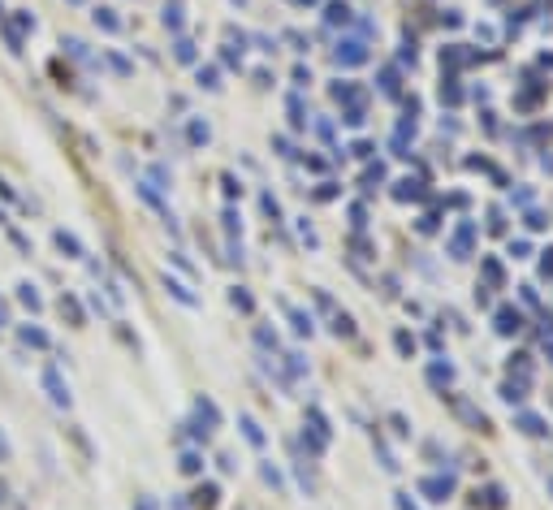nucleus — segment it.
<instances>
[{
    "label": "nucleus",
    "instance_id": "f257e3e1",
    "mask_svg": "<svg viewBox=\"0 0 553 510\" xmlns=\"http://www.w3.org/2000/svg\"><path fill=\"white\" fill-rule=\"evenodd\" d=\"M39 385H43V393H48V402H52V406H61V411H65V406L74 402V393H70V385L61 381V372H57V368H43V372H39Z\"/></svg>",
    "mask_w": 553,
    "mask_h": 510
},
{
    "label": "nucleus",
    "instance_id": "f03ea898",
    "mask_svg": "<svg viewBox=\"0 0 553 510\" xmlns=\"http://www.w3.org/2000/svg\"><path fill=\"white\" fill-rule=\"evenodd\" d=\"M52 242H57V251H61L65 259H83V255H87V246L78 242V234H70V229H57Z\"/></svg>",
    "mask_w": 553,
    "mask_h": 510
},
{
    "label": "nucleus",
    "instance_id": "7ed1b4c3",
    "mask_svg": "<svg viewBox=\"0 0 553 510\" xmlns=\"http://www.w3.org/2000/svg\"><path fill=\"white\" fill-rule=\"evenodd\" d=\"M57 307H61V316L70 320L74 328H83V324H87V311H83V303H78L74 294H61V299H57Z\"/></svg>",
    "mask_w": 553,
    "mask_h": 510
},
{
    "label": "nucleus",
    "instance_id": "20e7f679",
    "mask_svg": "<svg viewBox=\"0 0 553 510\" xmlns=\"http://www.w3.org/2000/svg\"><path fill=\"white\" fill-rule=\"evenodd\" d=\"M18 337H22V346H35V351H48V346H52V337H48L39 324H18Z\"/></svg>",
    "mask_w": 553,
    "mask_h": 510
},
{
    "label": "nucleus",
    "instance_id": "39448f33",
    "mask_svg": "<svg viewBox=\"0 0 553 510\" xmlns=\"http://www.w3.org/2000/svg\"><path fill=\"white\" fill-rule=\"evenodd\" d=\"M194 415H199V429H208V433L221 424V411H217L212 398H199V402H194Z\"/></svg>",
    "mask_w": 553,
    "mask_h": 510
},
{
    "label": "nucleus",
    "instance_id": "423d86ee",
    "mask_svg": "<svg viewBox=\"0 0 553 510\" xmlns=\"http://www.w3.org/2000/svg\"><path fill=\"white\" fill-rule=\"evenodd\" d=\"M337 61H341V65H363V61H368V48L354 43V39H346V43L337 48Z\"/></svg>",
    "mask_w": 553,
    "mask_h": 510
},
{
    "label": "nucleus",
    "instance_id": "0eeeda50",
    "mask_svg": "<svg viewBox=\"0 0 553 510\" xmlns=\"http://www.w3.org/2000/svg\"><path fill=\"white\" fill-rule=\"evenodd\" d=\"M91 18H95V26H100V30H108V35H117V30H121V18H117V9H108V5H100V9L91 13Z\"/></svg>",
    "mask_w": 553,
    "mask_h": 510
},
{
    "label": "nucleus",
    "instance_id": "6e6552de",
    "mask_svg": "<svg viewBox=\"0 0 553 510\" xmlns=\"http://www.w3.org/2000/svg\"><path fill=\"white\" fill-rule=\"evenodd\" d=\"M419 489H424V493H428L432 502H445L450 493H454V480H450V475H445V480H424V484H419Z\"/></svg>",
    "mask_w": 553,
    "mask_h": 510
},
{
    "label": "nucleus",
    "instance_id": "1a4fd4ad",
    "mask_svg": "<svg viewBox=\"0 0 553 510\" xmlns=\"http://www.w3.org/2000/svg\"><path fill=\"white\" fill-rule=\"evenodd\" d=\"M238 429H242V437H247L251 446H264V429L255 424V415H238Z\"/></svg>",
    "mask_w": 553,
    "mask_h": 510
},
{
    "label": "nucleus",
    "instance_id": "9d476101",
    "mask_svg": "<svg viewBox=\"0 0 553 510\" xmlns=\"http://www.w3.org/2000/svg\"><path fill=\"white\" fill-rule=\"evenodd\" d=\"M18 303H22V307H30V311H43V299H39V290L30 286V282H22V286H18Z\"/></svg>",
    "mask_w": 553,
    "mask_h": 510
},
{
    "label": "nucleus",
    "instance_id": "9b49d317",
    "mask_svg": "<svg viewBox=\"0 0 553 510\" xmlns=\"http://www.w3.org/2000/svg\"><path fill=\"white\" fill-rule=\"evenodd\" d=\"M217 498H221V489H217V484H199V489H194V506H199V510H212V506H217Z\"/></svg>",
    "mask_w": 553,
    "mask_h": 510
},
{
    "label": "nucleus",
    "instance_id": "f8f14e48",
    "mask_svg": "<svg viewBox=\"0 0 553 510\" xmlns=\"http://www.w3.org/2000/svg\"><path fill=\"white\" fill-rule=\"evenodd\" d=\"M165 290L173 294L177 303H186V307H194V303H199V299H194V294H190V286H182V282H173V277H165Z\"/></svg>",
    "mask_w": 553,
    "mask_h": 510
},
{
    "label": "nucleus",
    "instance_id": "ddd939ff",
    "mask_svg": "<svg viewBox=\"0 0 553 510\" xmlns=\"http://www.w3.org/2000/svg\"><path fill=\"white\" fill-rule=\"evenodd\" d=\"M5 26H9V30H18V35H30V30H35L39 22H35V18H30V13H26V9H18V13H13V22H5Z\"/></svg>",
    "mask_w": 553,
    "mask_h": 510
},
{
    "label": "nucleus",
    "instance_id": "4468645a",
    "mask_svg": "<svg viewBox=\"0 0 553 510\" xmlns=\"http://www.w3.org/2000/svg\"><path fill=\"white\" fill-rule=\"evenodd\" d=\"M428 381H432V385H450V381H454V368H450V364H432V368H428Z\"/></svg>",
    "mask_w": 553,
    "mask_h": 510
},
{
    "label": "nucleus",
    "instance_id": "2eb2a0df",
    "mask_svg": "<svg viewBox=\"0 0 553 510\" xmlns=\"http://www.w3.org/2000/svg\"><path fill=\"white\" fill-rule=\"evenodd\" d=\"M177 467H182L186 475H199V471H203V458L194 454V450H186V454H182V463H177Z\"/></svg>",
    "mask_w": 553,
    "mask_h": 510
},
{
    "label": "nucleus",
    "instance_id": "dca6fc26",
    "mask_svg": "<svg viewBox=\"0 0 553 510\" xmlns=\"http://www.w3.org/2000/svg\"><path fill=\"white\" fill-rule=\"evenodd\" d=\"M230 303H234L238 311H251V307H255V299H251V294L242 290V286H234V290H230Z\"/></svg>",
    "mask_w": 553,
    "mask_h": 510
},
{
    "label": "nucleus",
    "instance_id": "f3484780",
    "mask_svg": "<svg viewBox=\"0 0 553 510\" xmlns=\"http://www.w3.org/2000/svg\"><path fill=\"white\" fill-rule=\"evenodd\" d=\"M497 328H501V333H514V328H519V311H497Z\"/></svg>",
    "mask_w": 553,
    "mask_h": 510
},
{
    "label": "nucleus",
    "instance_id": "a211bd4d",
    "mask_svg": "<svg viewBox=\"0 0 553 510\" xmlns=\"http://www.w3.org/2000/svg\"><path fill=\"white\" fill-rule=\"evenodd\" d=\"M212 139V130H208V121H190V143L199 147V143H208Z\"/></svg>",
    "mask_w": 553,
    "mask_h": 510
},
{
    "label": "nucleus",
    "instance_id": "6ab92c4d",
    "mask_svg": "<svg viewBox=\"0 0 553 510\" xmlns=\"http://www.w3.org/2000/svg\"><path fill=\"white\" fill-rule=\"evenodd\" d=\"M217 78H221V74L212 70V65H199V82H203V87H208V91H217V87H221V82H217Z\"/></svg>",
    "mask_w": 553,
    "mask_h": 510
},
{
    "label": "nucleus",
    "instance_id": "aec40b11",
    "mask_svg": "<svg viewBox=\"0 0 553 510\" xmlns=\"http://www.w3.org/2000/svg\"><path fill=\"white\" fill-rule=\"evenodd\" d=\"M173 57L190 65V61H194V43H190V39H177V48H173Z\"/></svg>",
    "mask_w": 553,
    "mask_h": 510
},
{
    "label": "nucleus",
    "instance_id": "412c9836",
    "mask_svg": "<svg viewBox=\"0 0 553 510\" xmlns=\"http://www.w3.org/2000/svg\"><path fill=\"white\" fill-rule=\"evenodd\" d=\"M467 242H471V225H463V229H459V238H454V255H459V259L467 255Z\"/></svg>",
    "mask_w": 553,
    "mask_h": 510
},
{
    "label": "nucleus",
    "instance_id": "4be33fe9",
    "mask_svg": "<svg viewBox=\"0 0 553 510\" xmlns=\"http://www.w3.org/2000/svg\"><path fill=\"white\" fill-rule=\"evenodd\" d=\"M333 333H337V337H350V333H354V320H350V316H333Z\"/></svg>",
    "mask_w": 553,
    "mask_h": 510
},
{
    "label": "nucleus",
    "instance_id": "5701e85b",
    "mask_svg": "<svg viewBox=\"0 0 553 510\" xmlns=\"http://www.w3.org/2000/svg\"><path fill=\"white\" fill-rule=\"evenodd\" d=\"M324 18H329V22H346V18H350V9L341 5V0H333V5H329V13H324Z\"/></svg>",
    "mask_w": 553,
    "mask_h": 510
},
{
    "label": "nucleus",
    "instance_id": "b1692460",
    "mask_svg": "<svg viewBox=\"0 0 553 510\" xmlns=\"http://www.w3.org/2000/svg\"><path fill=\"white\" fill-rule=\"evenodd\" d=\"M519 429H523V433H532V437H536V433H545V424L536 420V415H519Z\"/></svg>",
    "mask_w": 553,
    "mask_h": 510
},
{
    "label": "nucleus",
    "instance_id": "393cba45",
    "mask_svg": "<svg viewBox=\"0 0 553 510\" xmlns=\"http://www.w3.org/2000/svg\"><path fill=\"white\" fill-rule=\"evenodd\" d=\"M104 61H108V70H112V74H130V61H125V57H117V52H108Z\"/></svg>",
    "mask_w": 553,
    "mask_h": 510
},
{
    "label": "nucleus",
    "instance_id": "a878e982",
    "mask_svg": "<svg viewBox=\"0 0 553 510\" xmlns=\"http://www.w3.org/2000/svg\"><path fill=\"white\" fill-rule=\"evenodd\" d=\"M259 475H264V480H268L272 489H281V484H285V480H281V471H276L272 463H264V467H259Z\"/></svg>",
    "mask_w": 553,
    "mask_h": 510
},
{
    "label": "nucleus",
    "instance_id": "bb28decb",
    "mask_svg": "<svg viewBox=\"0 0 553 510\" xmlns=\"http://www.w3.org/2000/svg\"><path fill=\"white\" fill-rule=\"evenodd\" d=\"M165 26H169V30H182V9H177V5L165 9Z\"/></svg>",
    "mask_w": 553,
    "mask_h": 510
},
{
    "label": "nucleus",
    "instance_id": "cd10ccee",
    "mask_svg": "<svg viewBox=\"0 0 553 510\" xmlns=\"http://www.w3.org/2000/svg\"><path fill=\"white\" fill-rule=\"evenodd\" d=\"M290 320H294V328H299V333H307V337H312V316H303V311H290Z\"/></svg>",
    "mask_w": 553,
    "mask_h": 510
},
{
    "label": "nucleus",
    "instance_id": "c85d7f7f",
    "mask_svg": "<svg viewBox=\"0 0 553 510\" xmlns=\"http://www.w3.org/2000/svg\"><path fill=\"white\" fill-rule=\"evenodd\" d=\"M255 342H259V346H272V351H276V333H272V328H264V324L255 328Z\"/></svg>",
    "mask_w": 553,
    "mask_h": 510
},
{
    "label": "nucleus",
    "instance_id": "c756f323",
    "mask_svg": "<svg viewBox=\"0 0 553 510\" xmlns=\"http://www.w3.org/2000/svg\"><path fill=\"white\" fill-rule=\"evenodd\" d=\"M501 398H506V402H523V385H501Z\"/></svg>",
    "mask_w": 553,
    "mask_h": 510
},
{
    "label": "nucleus",
    "instance_id": "7c9ffc66",
    "mask_svg": "<svg viewBox=\"0 0 553 510\" xmlns=\"http://www.w3.org/2000/svg\"><path fill=\"white\" fill-rule=\"evenodd\" d=\"M419 195V182H398V199H415Z\"/></svg>",
    "mask_w": 553,
    "mask_h": 510
},
{
    "label": "nucleus",
    "instance_id": "2f4dec72",
    "mask_svg": "<svg viewBox=\"0 0 553 510\" xmlns=\"http://www.w3.org/2000/svg\"><path fill=\"white\" fill-rule=\"evenodd\" d=\"M225 229H230V234H238V229H242V225H238V212H234V208L225 212Z\"/></svg>",
    "mask_w": 553,
    "mask_h": 510
},
{
    "label": "nucleus",
    "instance_id": "473e14b6",
    "mask_svg": "<svg viewBox=\"0 0 553 510\" xmlns=\"http://www.w3.org/2000/svg\"><path fill=\"white\" fill-rule=\"evenodd\" d=\"M9 454H13V446H9V437H5V433H0V463H5V458H9Z\"/></svg>",
    "mask_w": 553,
    "mask_h": 510
},
{
    "label": "nucleus",
    "instance_id": "72a5a7b5",
    "mask_svg": "<svg viewBox=\"0 0 553 510\" xmlns=\"http://www.w3.org/2000/svg\"><path fill=\"white\" fill-rule=\"evenodd\" d=\"M134 510H156V502H152V498H139V502H134Z\"/></svg>",
    "mask_w": 553,
    "mask_h": 510
},
{
    "label": "nucleus",
    "instance_id": "f704fd0d",
    "mask_svg": "<svg viewBox=\"0 0 553 510\" xmlns=\"http://www.w3.org/2000/svg\"><path fill=\"white\" fill-rule=\"evenodd\" d=\"M5 324H9V311H5V307H0V328H5Z\"/></svg>",
    "mask_w": 553,
    "mask_h": 510
},
{
    "label": "nucleus",
    "instance_id": "c9c22d12",
    "mask_svg": "<svg viewBox=\"0 0 553 510\" xmlns=\"http://www.w3.org/2000/svg\"><path fill=\"white\" fill-rule=\"evenodd\" d=\"M65 5H87V0H65Z\"/></svg>",
    "mask_w": 553,
    "mask_h": 510
},
{
    "label": "nucleus",
    "instance_id": "e433bc0d",
    "mask_svg": "<svg viewBox=\"0 0 553 510\" xmlns=\"http://www.w3.org/2000/svg\"><path fill=\"white\" fill-rule=\"evenodd\" d=\"M299 5H316V0H299Z\"/></svg>",
    "mask_w": 553,
    "mask_h": 510
}]
</instances>
